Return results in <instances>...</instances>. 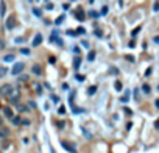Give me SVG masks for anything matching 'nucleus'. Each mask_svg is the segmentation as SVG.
<instances>
[{
    "label": "nucleus",
    "mask_w": 159,
    "mask_h": 153,
    "mask_svg": "<svg viewBox=\"0 0 159 153\" xmlns=\"http://www.w3.org/2000/svg\"><path fill=\"white\" fill-rule=\"evenodd\" d=\"M22 125H25V127H28V125H30V120H27V119H22Z\"/></svg>",
    "instance_id": "nucleus-22"
},
{
    "label": "nucleus",
    "mask_w": 159,
    "mask_h": 153,
    "mask_svg": "<svg viewBox=\"0 0 159 153\" xmlns=\"http://www.w3.org/2000/svg\"><path fill=\"white\" fill-rule=\"evenodd\" d=\"M31 72H33L34 75H37V77H39V75L42 74V69H41V66H39V64H34V66L31 67Z\"/></svg>",
    "instance_id": "nucleus-6"
},
{
    "label": "nucleus",
    "mask_w": 159,
    "mask_h": 153,
    "mask_svg": "<svg viewBox=\"0 0 159 153\" xmlns=\"http://www.w3.org/2000/svg\"><path fill=\"white\" fill-rule=\"evenodd\" d=\"M142 91H144L145 94H150V86H148V84H144V86H142Z\"/></svg>",
    "instance_id": "nucleus-14"
},
{
    "label": "nucleus",
    "mask_w": 159,
    "mask_h": 153,
    "mask_svg": "<svg viewBox=\"0 0 159 153\" xmlns=\"http://www.w3.org/2000/svg\"><path fill=\"white\" fill-rule=\"evenodd\" d=\"M9 134V131L6 130V128H3V130H0V138H3V136H8Z\"/></svg>",
    "instance_id": "nucleus-12"
},
{
    "label": "nucleus",
    "mask_w": 159,
    "mask_h": 153,
    "mask_svg": "<svg viewBox=\"0 0 159 153\" xmlns=\"http://www.w3.org/2000/svg\"><path fill=\"white\" fill-rule=\"evenodd\" d=\"M5 74H6V69L5 67H0V77H3Z\"/></svg>",
    "instance_id": "nucleus-19"
},
{
    "label": "nucleus",
    "mask_w": 159,
    "mask_h": 153,
    "mask_svg": "<svg viewBox=\"0 0 159 153\" xmlns=\"http://www.w3.org/2000/svg\"><path fill=\"white\" fill-rule=\"evenodd\" d=\"M13 86L11 84H3L2 88H0V95H2V97H8L9 94H11V91H13Z\"/></svg>",
    "instance_id": "nucleus-2"
},
{
    "label": "nucleus",
    "mask_w": 159,
    "mask_h": 153,
    "mask_svg": "<svg viewBox=\"0 0 159 153\" xmlns=\"http://www.w3.org/2000/svg\"><path fill=\"white\" fill-rule=\"evenodd\" d=\"M11 120H13L14 125H21V123H22V119H21V117H13Z\"/></svg>",
    "instance_id": "nucleus-11"
},
{
    "label": "nucleus",
    "mask_w": 159,
    "mask_h": 153,
    "mask_svg": "<svg viewBox=\"0 0 159 153\" xmlns=\"http://www.w3.org/2000/svg\"><path fill=\"white\" fill-rule=\"evenodd\" d=\"M3 61H5V62L14 61V55H6V56H3Z\"/></svg>",
    "instance_id": "nucleus-10"
},
{
    "label": "nucleus",
    "mask_w": 159,
    "mask_h": 153,
    "mask_svg": "<svg viewBox=\"0 0 159 153\" xmlns=\"http://www.w3.org/2000/svg\"><path fill=\"white\" fill-rule=\"evenodd\" d=\"M154 105H156V108H159V98H157V100L154 102Z\"/></svg>",
    "instance_id": "nucleus-33"
},
{
    "label": "nucleus",
    "mask_w": 159,
    "mask_h": 153,
    "mask_svg": "<svg viewBox=\"0 0 159 153\" xmlns=\"http://www.w3.org/2000/svg\"><path fill=\"white\" fill-rule=\"evenodd\" d=\"M139 31H140V27H137V28H136V30H133V33H131V34H133V36H136V34H137Z\"/></svg>",
    "instance_id": "nucleus-23"
},
{
    "label": "nucleus",
    "mask_w": 159,
    "mask_h": 153,
    "mask_svg": "<svg viewBox=\"0 0 159 153\" xmlns=\"http://www.w3.org/2000/svg\"><path fill=\"white\" fill-rule=\"evenodd\" d=\"M77 19H78V21H84V14H83L81 11L77 13Z\"/></svg>",
    "instance_id": "nucleus-13"
},
{
    "label": "nucleus",
    "mask_w": 159,
    "mask_h": 153,
    "mask_svg": "<svg viewBox=\"0 0 159 153\" xmlns=\"http://www.w3.org/2000/svg\"><path fill=\"white\" fill-rule=\"evenodd\" d=\"M157 89H159V88H157Z\"/></svg>",
    "instance_id": "nucleus-35"
},
{
    "label": "nucleus",
    "mask_w": 159,
    "mask_h": 153,
    "mask_svg": "<svg viewBox=\"0 0 159 153\" xmlns=\"http://www.w3.org/2000/svg\"><path fill=\"white\" fill-rule=\"evenodd\" d=\"M154 42H156V44H159V36H156V38H154Z\"/></svg>",
    "instance_id": "nucleus-32"
},
{
    "label": "nucleus",
    "mask_w": 159,
    "mask_h": 153,
    "mask_svg": "<svg viewBox=\"0 0 159 153\" xmlns=\"http://www.w3.org/2000/svg\"><path fill=\"white\" fill-rule=\"evenodd\" d=\"M21 52L24 53V55H30V50H28V49H22Z\"/></svg>",
    "instance_id": "nucleus-24"
},
{
    "label": "nucleus",
    "mask_w": 159,
    "mask_h": 153,
    "mask_svg": "<svg viewBox=\"0 0 159 153\" xmlns=\"http://www.w3.org/2000/svg\"><path fill=\"white\" fill-rule=\"evenodd\" d=\"M27 80H28V77H25V75L24 77H19V81H27Z\"/></svg>",
    "instance_id": "nucleus-26"
},
{
    "label": "nucleus",
    "mask_w": 159,
    "mask_h": 153,
    "mask_svg": "<svg viewBox=\"0 0 159 153\" xmlns=\"http://www.w3.org/2000/svg\"><path fill=\"white\" fill-rule=\"evenodd\" d=\"M19 97H21V92H19V89H13L11 91V94L8 95V100H9V103H17L19 102Z\"/></svg>",
    "instance_id": "nucleus-1"
},
{
    "label": "nucleus",
    "mask_w": 159,
    "mask_h": 153,
    "mask_svg": "<svg viewBox=\"0 0 159 153\" xmlns=\"http://www.w3.org/2000/svg\"><path fill=\"white\" fill-rule=\"evenodd\" d=\"M77 33H80V34H81V33H84V28H81V27H80V28H78V31H77Z\"/></svg>",
    "instance_id": "nucleus-31"
},
{
    "label": "nucleus",
    "mask_w": 159,
    "mask_h": 153,
    "mask_svg": "<svg viewBox=\"0 0 159 153\" xmlns=\"http://www.w3.org/2000/svg\"><path fill=\"white\" fill-rule=\"evenodd\" d=\"M154 128H156V130H159V120H156V123H154Z\"/></svg>",
    "instance_id": "nucleus-29"
},
{
    "label": "nucleus",
    "mask_w": 159,
    "mask_h": 153,
    "mask_svg": "<svg viewBox=\"0 0 159 153\" xmlns=\"http://www.w3.org/2000/svg\"><path fill=\"white\" fill-rule=\"evenodd\" d=\"M78 66H80V59L77 58V59H75V69H78Z\"/></svg>",
    "instance_id": "nucleus-27"
},
{
    "label": "nucleus",
    "mask_w": 159,
    "mask_h": 153,
    "mask_svg": "<svg viewBox=\"0 0 159 153\" xmlns=\"http://www.w3.org/2000/svg\"><path fill=\"white\" fill-rule=\"evenodd\" d=\"M153 10H154V11H159V3H154V6H153Z\"/></svg>",
    "instance_id": "nucleus-28"
},
{
    "label": "nucleus",
    "mask_w": 159,
    "mask_h": 153,
    "mask_svg": "<svg viewBox=\"0 0 159 153\" xmlns=\"http://www.w3.org/2000/svg\"><path fill=\"white\" fill-rule=\"evenodd\" d=\"M116 89H117V91H120V89H122V84H120V81H116Z\"/></svg>",
    "instance_id": "nucleus-25"
},
{
    "label": "nucleus",
    "mask_w": 159,
    "mask_h": 153,
    "mask_svg": "<svg viewBox=\"0 0 159 153\" xmlns=\"http://www.w3.org/2000/svg\"><path fill=\"white\" fill-rule=\"evenodd\" d=\"M33 13H34V14H36L37 17L41 16V10H37V8H34V10H33Z\"/></svg>",
    "instance_id": "nucleus-21"
},
{
    "label": "nucleus",
    "mask_w": 159,
    "mask_h": 153,
    "mask_svg": "<svg viewBox=\"0 0 159 153\" xmlns=\"http://www.w3.org/2000/svg\"><path fill=\"white\" fill-rule=\"evenodd\" d=\"M16 27V17L14 16H9L8 19H6V28L8 30H13Z\"/></svg>",
    "instance_id": "nucleus-4"
},
{
    "label": "nucleus",
    "mask_w": 159,
    "mask_h": 153,
    "mask_svg": "<svg viewBox=\"0 0 159 153\" xmlns=\"http://www.w3.org/2000/svg\"><path fill=\"white\" fill-rule=\"evenodd\" d=\"M5 13H6V5L2 0V2H0V16H5Z\"/></svg>",
    "instance_id": "nucleus-9"
},
{
    "label": "nucleus",
    "mask_w": 159,
    "mask_h": 153,
    "mask_svg": "<svg viewBox=\"0 0 159 153\" xmlns=\"http://www.w3.org/2000/svg\"><path fill=\"white\" fill-rule=\"evenodd\" d=\"M89 16L91 17H98V13L97 11H89Z\"/></svg>",
    "instance_id": "nucleus-18"
},
{
    "label": "nucleus",
    "mask_w": 159,
    "mask_h": 153,
    "mask_svg": "<svg viewBox=\"0 0 159 153\" xmlns=\"http://www.w3.org/2000/svg\"><path fill=\"white\" fill-rule=\"evenodd\" d=\"M95 91H97V86H91V89H89V94L92 95V94H95Z\"/></svg>",
    "instance_id": "nucleus-17"
},
{
    "label": "nucleus",
    "mask_w": 159,
    "mask_h": 153,
    "mask_svg": "<svg viewBox=\"0 0 159 153\" xmlns=\"http://www.w3.org/2000/svg\"><path fill=\"white\" fill-rule=\"evenodd\" d=\"M58 113H59V114H65V108H64V106H59Z\"/></svg>",
    "instance_id": "nucleus-20"
},
{
    "label": "nucleus",
    "mask_w": 159,
    "mask_h": 153,
    "mask_svg": "<svg viewBox=\"0 0 159 153\" xmlns=\"http://www.w3.org/2000/svg\"><path fill=\"white\" fill-rule=\"evenodd\" d=\"M3 113H5V116H6V117L8 119H13L14 117V114H13V110H11V108H3Z\"/></svg>",
    "instance_id": "nucleus-7"
},
{
    "label": "nucleus",
    "mask_w": 159,
    "mask_h": 153,
    "mask_svg": "<svg viewBox=\"0 0 159 153\" xmlns=\"http://www.w3.org/2000/svg\"><path fill=\"white\" fill-rule=\"evenodd\" d=\"M94 58H95V53H94V52H91L89 55H87V59H89V61H94Z\"/></svg>",
    "instance_id": "nucleus-16"
},
{
    "label": "nucleus",
    "mask_w": 159,
    "mask_h": 153,
    "mask_svg": "<svg viewBox=\"0 0 159 153\" xmlns=\"http://www.w3.org/2000/svg\"><path fill=\"white\" fill-rule=\"evenodd\" d=\"M62 147H64V148H67V151H70V153H75V151H77V150H75V147L72 145V144L65 142V141H62Z\"/></svg>",
    "instance_id": "nucleus-5"
},
{
    "label": "nucleus",
    "mask_w": 159,
    "mask_h": 153,
    "mask_svg": "<svg viewBox=\"0 0 159 153\" xmlns=\"http://www.w3.org/2000/svg\"><path fill=\"white\" fill-rule=\"evenodd\" d=\"M30 2H31V0H30Z\"/></svg>",
    "instance_id": "nucleus-34"
},
{
    "label": "nucleus",
    "mask_w": 159,
    "mask_h": 153,
    "mask_svg": "<svg viewBox=\"0 0 159 153\" xmlns=\"http://www.w3.org/2000/svg\"><path fill=\"white\" fill-rule=\"evenodd\" d=\"M41 42H42V34H36V36H34V39H33V46L37 47Z\"/></svg>",
    "instance_id": "nucleus-8"
},
{
    "label": "nucleus",
    "mask_w": 159,
    "mask_h": 153,
    "mask_svg": "<svg viewBox=\"0 0 159 153\" xmlns=\"http://www.w3.org/2000/svg\"><path fill=\"white\" fill-rule=\"evenodd\" d=\"M3 127V119H2V116H0V128Z\"/></svg>",
    "instance_id": "nucleus-30"
},
{
    "label": "nucleus",
    "mask_w": 159,
    "mask_h": 153,
    "mask_svg": "<svg viewBox=\"0 0 159 153\" xmlns=\"http://www.w3.org/2000/svg\"><path fill=\"white\" fill-rule=\"evenodd\" d=\"M62 21H64V16H59V17H58V19H56V21H55V24H56V25H59V24H61Z\"/></svg>",
    "instance_id": "nucleus-15"
},
{
    "label": "nucleus",
    "mask_w": 159,
    "mask_h": 153,
    "mask_svg": "<svg viewBox=\"0 0 159 153\" xmlns=\"http://www.w3.org/2000/svg\"><path fill=\"white\" fill-rule=\"evenodd\" d=\"M24 67H25L24 62H16V64L13 66V69H11V74H13V75H19V74L24 70Z\"/></svg>",
    "instance_id": "nucleus-3"
}]
</instances>
